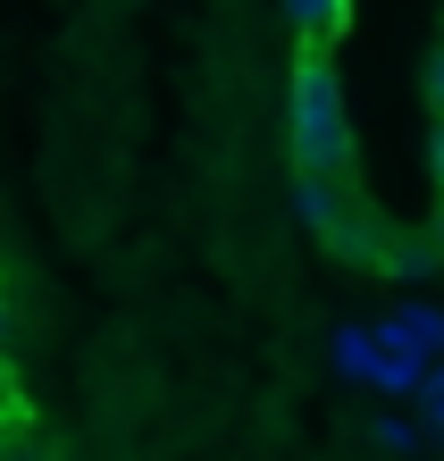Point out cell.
Segmentation results:
<instances>
[{
  "mask_svg": "<svg viewBox=\"0 0 444 461\" xmlns=\"http://www.w3.org/2000/svg\"><path fill=\"white\" fill-rule=\"evenodd\" d=\"M0 461H42L34 445H17V437H0Z\"/></svg>",
  "mask_w": 444,
  "mask_h": 461,
  "instance_id": "obj_11",
  "label": "cell"
},
{
  "mask_svg": "<svg viewBox=\"0 0 444 461\" xmlns=\"http://www.w3.org/2000/svg\"><path fill=\"white\" fill-rule=\"evenodd\" d=\"M444 268V219H428L420 235H394V252H385V277H428Z\"/></svg>",
  "mask_w": 444,
  "mask_h": 461,
  "instance_id": "obj_4",
  "label": "cell"
},
{
  "mask_svg": "<svg viewBox=\"0 0 444 461\" xmlns=\"http://www.w3.org/2000/svg\"><path fill=\"white\" fill-rule=\"evenodd\" d=\"M420 85H428V118H444V50H428V68H420Z\"/></svg>",
  "mask_w": 444,
  "mask_h": 461,
  "instance_id": "obj_7",
  "label": "cell"
},
{
  "mask_svg": "<svg viewBox=\"0 0 444 461\" xmlns=\"http://www.w3.org/2000/svg\"><path fill=\"white\" fill-rule=\"evenodd\" d=\"M285 134H294L302 176H336L344 185V168H352V118H344V85H336V59H327V50H302L294 59Z\"/></svg>",
  "mask_w": 444,
  "mask_h": 461,
  "instance_id": "obj_1",
  "label": "cell"
},
{
  "mask_svg": "<svg viewBox=\"0 0 444 461\" xmlns=\"http://www.w3.org/2000/svg\"><path fill=\"white\" fill-rule=\"evenodd\" d=\"M285 17H294V34H302V42L319 50V42H336V34H344L352 0H285Z\"/></svg>",
  "mask_w": 444,
  "mask_h": 461,
  "instance_id": "obj_5",
  "label": "cell"
},
{
  "mask_svg": "<svg viewBox=\"0 0 444 461\" xmlns=\"http://www.w3.org/2000/svg\"><path fill=\"white\" fill-rule=\"evenodd\" d=\"M377 445L385 453H411V445H420V428H411V420H377Z\"/></svg>",
  "mask_w": 444,
  "mask_h": 461,
  "instance_id": "obj_8",
  "label": "cell"
},
{
  "mask_svg": "<svg viewBox=\"0 0 444 461\" xmlns=\"http://www.w3.org/2000/svg\"><path fill=\"white\" fill-rule=\"evenodd\" d=\"M0 411H9V369H0Z\"/></svg>",
  "mask_w": 444,
  "mask_h": 461,
  "instance_id": "obj_13",
  "label": "cell"
},
{
  "mask_svg": "<svg viewBox=\"0 0 444 461\" xmlns=\"http://www.w3.org/2000/svg\"><path fill=\"white\" fill-rule=\"evenodd\" d=\"M336 352H344V369H352V377L369 369V336H352V328H344V336H336Z\"/></svg>",
  "mask_w": 444,
  "mask_h": 461,
  "instance_id": "obj_9",
  "label": "cell"
},
{
  "mask_svg": "<svg viewBox=\"0 0 444 461\" xmlns=\"http://www.w3.org/2000/svg\"><path fill=\"white\" fill-rule=\"evenodd\" d=\"M428 176H436V194H444V118H428Z\"/></svg>",
  "mask_w": 444,
  "mask_h": 461,
  "instance_id": "obj_10",
  "label": "cell"
},
{
  "mask_svg": "<svg viewBox=\"0 0 444 461\" xmlns=\"http://www.w3.org/2000/svg\"><path fill=\"white\" fill-rule=\"evenodd\" d=\"M344 210H352V202H344V185H336V176H302V168H294V219L311 227L319 243L344 227Z\"/></svg>",
  "mask_w": 444,
  "mask_h": 461,
  "instance_id": "obj_2",
  "label": "cell"
},
{
  "mask_svg": "<svg viewBox=\"0 0 444 461\" xmlns=\"http://www.w3.org/2000/svg\"><path fill=\"white\" fill-rule=\"evenodd\" d=\"M9 336H17V319H9V294H0V352H9Z\"/></svg>",
  "mask_w": 444,
  "mask_h": 461,
  "instance_id": "obj_12",
  "label": "cell"
},
{
  "mask_svg": "<svg viewBox=\"0 0 444 461\" xmlns=\"http://www.w3.org/2000/svg\"><path fill=\"white\" fill-rule=\"evenodd\" d=\"M394 344H420V352H444V319H428V311H403Z\"/></svg>",
  "mask_w": 444,
  "mask_h": 461,
  "instance_id": "obj_6",
  "label": "cell"
},
{
  "mask_svg": "<svg viewBox=\"0 0 444 461\" xmlns=\"http://www.w3.org/2000/svg\"><path fill=\"white\" fill-rule=\"evenodd\" d=\"M327 252H336V260H352V268H385L394 235H385V219H369V210H344V227L327 235Z\"/></svg>",
  "mask_w": 444,
  "mask_h": 461,
  "instance_id": "obj_3",
  "label": "cell"
}]
</instances>
